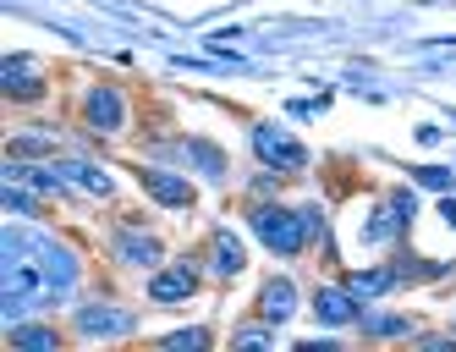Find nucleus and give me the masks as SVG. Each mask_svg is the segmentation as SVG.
Instances as JSON below:
<instances>
[{"mask_svg":"<svg viewBox=\"0 0 456 352\" xmlns=\"http://www.w3.org/2000/svg\"><path fill=\"white\" fill-rule=\"evenodd\" d=\"M253 237L265 242V248H275V253H297V248L308 242V232H303V215L275 209V204H258V209H253Z\"/></svg>","mask_w":456,"mask_h":352,"instance_id":"1","label":"nucleus"},{"mask_svg":"<svg viewBox=\"0 0 456 352\" xmlns=\"http://www.w3.org/2000/svg\"><path fill=\"white\" fill-rule=\"evenodd\" d=\"M253 149H258V160H265V166H275V171H303L308 166V149L291 138V133H281V127H253Z\"/></svg>","mask_w":456,"mask_h":352,"instance_id":"2","label":"nucleus"},{"mask_svg":"<svg viewBox=\"0 0 456 352\" xmlns=\"http://www.w3.org/2000/svg\"><path fill=\"white\" fill-rule=\"evenodd\" d=\"M0 88L12 94V100H34V94H45V67L28 55H6L0 61Z\"/></svg>","mask_w":456,"mask_h":352,"instance_id":"3","label":"nucleus"},{"mask_svg":"<svg viewBox=\"0 0 456 352\" xmlns=\"http://www.w3.org/2000/svg\"><path fill=\"white\" fill-rule=\"evenodd\" d=\"M77 331L83 336H133L138 319L126 308H110V303H88V308H77Z\"/></svg>","mask_w":456,"mask_h":352,"instance_id":"4","label":"nucleus"},{"mask_svg":"<svg viewBox=\"0 0 456 352\" xmlns=\"http://www.w3.org/2000/svg\"><path fill=\"white\" fill-rule=\"evenodd\" d=\"M83 116H88V127H94V133H121V94L116 88H88V100H83Z\"/></svg>","mask_w":456,"mask_h":352,"instance_id":"5","label":"nucleus"},{"mask_svg":"<svg viewBox=\"0 0 456 352\" xmlns=\"http://www.w3.org/2000/svg\"><path fill=\"white\" fill-rule=\"evenodd\" d=\"M314 314L324 319V325H352V319H357V298H352V286H319Z\"/></svg>","mask_w":456,"mask_h":352,"instance_id":"6","label":"nucleus"},{"mask_svg":"<svg viewBox=\"0 0 456 352\" xmlns=\"http://www.w3.org/2000/svg\"><path fill=\"white\" fill-rule=\"evenodd\" d=\"M192 292H199V275H192L187 265L159 270V275L149 281V298H154V303H182V298H192Z\"/></svg>","mask_w":456,"mask_h":352,"instance_id":"7","label":"nucleus"},{"mask_svg":"<svg viewBox=\"0 0 456 352\" xmlns=\"http://www.w3.org/2000/svg\"><path fill=\"white\" fill-rule=\"evenodd\" d=\"M143 193L159 199V204H171V209H187V204H192L187 176H171V171H143Z\"/></svg>","mask_w":456,"mask_h":352,"instance_id":"8","label":"nucleus"},{"mask_svg":"<svg viewBox=\"0 0 456 352\" xmlns=\"http://www.w3.org/2000/svg\"><path fill=\"white\" fill-rule=\"evenodd\" d=\"M258 314H265L270 325L291 319V314H297V286H291V281H265V292H258Z\"/></svg>","mask_w":456,"mask_h":352,"instance_id":"9","label":"nucleus"},{"mask_svg":"<svg viewBox=\"0 0 456 352\" xmlns=\"http://www.w3.org/2000/svg\"><path fill=\"white\" fill-rule=\"evenodd\" d=\"M209 259H215L209 270H215L220 281H232V275H242V265H248V259H242V242H237L232 232H220V237L209 242Z\"/></svg>","mask_w":456,"mask_h":352,"instance_id":"10","label":"nucleus"},{"mask_svg":"<svg viewBox=\"0 0 456 352\" xmlns=\"http://www.w3.org/2000/svg\"><path fill=\"white\" fill-rule=\"evenodd\" d=\"M55 176H67L72 187H83V193H110V176L100 166H83V160H61Z\"/></svg>","mask_w":456,"mask_h":352,"instance_id":"11","label":"nucleus"},{"mask_svg":"<svg viewBox=\"0 0 456 352\" xmlns=\"http://www.w3.org/2000/svg\"><path fill=\"white\" fill-rule=\"evenodd\" d=\"M346 286H352V298H379L390 286H402V270H357Z\"/></svg>","mask_w":456,"mask_h":352,"instance_id":"12","label":"nucleus"},{"mask_svg":"<svg viewBox=\"0 0 456 352\" xmlns=\"http://www.w3.org/2000/svg\"><path fill=\"white\" fill-rule=\"evenodd\" d=\"M116 253H121V265H159V242L154 237H138V232H126L116 242Z\"/></svg>","mask_w":456,"mask_h":352,"instance_id":"13","label":"nucleus"},{"mask_svg":"<svg viewBox=\"0 0 456 352\" xmlns=\"http://www.w3.org/2000/svg\"><path fill=\"white\" fill-rule=\"evenodd\" d=\"M12 341H17V347H34V352L61 347V336H55V331H45V325H17V331H12Z\"/></svg>","mask_w":456,"mask_h":352,"instance_id":"14","label":"nucleus"},{"mask_svg":"<svg viewBox=\"0 0 456 352\" xmlns=\"http://www.w3.org/2000/svg\"><path fill=\"white\" fill-rule=\"evenodd\" d=\"M363 331H369V336H407L412 325H407V319H396V314H369Z\"/></svg>","mask_w":456,"mask_h":352,"instance_id":"15","label":"nucleus"},{"mask_svg":"<svg viewBox=\"0 0 456 352\" xmlns=\"http://www.w3.org/2000/svg\"><path fill=\"white\" fill-rule=\"evenodd\" d=\"M6 154H12V160H22V154H50V138H45V133H22V138H12Z\"/></svg>","mask_w":456,"mask_h":352,"instance_id":"16","label":"nucleus"},{"mask_svg":"<svg viewBox=\"0 0 456 352\" xmlns=\"http://www.w3.org/2000/svg\"><path fill=\"white\" fill-rule=\"evenodd\" d=\"M187 154H192V160H199V166H204L209 176H220V171H225V160H220V154H215L209 143H187Z\"/></svg>","mask_w":456,"mask_h":352,"instance_id":"17","label":"nucleus"},{"mask_svg":"<svg viewBox=\"0 0 456 352\" xmlns=\"http://www.w3.org/2000/svg\"><path fill=\"white\" fill-rule=\"evenodd\" d=\"M412 176H418V182H423V187H435V193H445V187H451V182H456V176H451V171H445V166H423V171H412Z\"/></svg>","mask_w":456,"mask_h":352,"instance_id":"18","label":"nucleus"},{"mask_svg":"<svg viewBox=\"0 0 456 352\" xmlns=\"http://www.w3.org/2000/svg\"><path fill=\"white\" fill-rule=\"evenodd\" d=\"M166 347H209V331H171Z\"/></svg>","mask_w":456,"mask_h":352,"instance_id":"19","label":"nucleus"},{"mask_svg":"<svg viewBox=\"0 0 456 352\" xmlns=\"http://www.w3.org/2000/svg\"><path fill=\"white\" fill-rule=\"evenodd\" d=\"M258 341L270 347V331H265V325H248V331H237V347H258Z\"/></svg>","mask_w":456,"mask_h":352,"instance_id":"20","label":"nucleus"},{"mask_svg":"<svg viewBox=\"0 0 456 352\" xmlns=\"http://www.w3.org/2000/svg\"><path fill=\"white\" fill-rule=\"evenodd\" d=\"M303 232H308V237L324 232V215H319V209H303Z\"/></svg>","mask_w":456,"mask_h":352,"instance_id":"21","label":"nucleus"}]
</instances>
